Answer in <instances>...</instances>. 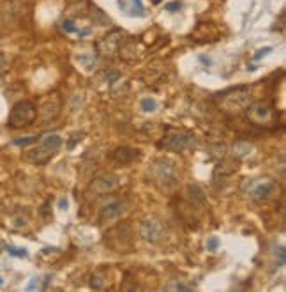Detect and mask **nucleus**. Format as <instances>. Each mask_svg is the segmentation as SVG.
Instances as JSON below:
<instances>
[{
  "mask_svg": "<svg viewBox=\"0 0 286 292\" xmlns=\"http://www.w3.org/2000/svg\"><path fill=\"white\" fill-rule=\"evenodd\" d=\"M39 140L41 142L37 143L36 147L25 151L23 160L27 161V163H32V165L48 163L62 145V136L57 135V133H50V135L43 136V138H39Z\"/></svg>",
  "mask_w": 286,
  "mask_h": 292,
  "instance_id": "1",
  "label": "nucleus"
},
{
  "mask_svg": "<svg viewBox=\"0 0 286 292\" xmlns=\"http://www.w3.org/2000/svg\"><path fill=\"white\" fill-rule=\"evenodd\" d=\"M251 89L249 87H235L219 94L217 103L226 113H240L251 105Z\"/></svg>",
  "mask_w": 286,
  "mask_h": 292,
  "instance_id": "2",
  "label": "nucleus"
},
{
  "mask_svg": "<svg viewBox=\"0 0 286 292\" xmlns=\"http://www.w3.org/2000/svg\"><path fill=\"white\" fill-rule=\"evenodd\" d=\"M37 117V108L32 101H18L13 106L9 113V119L7 124L13 129H20V128H27L36 121Z\"/></svg>",
  "mask_w": 286,
  "mask_h": 292,
  "instance_id": "3",
  "label": "nucleus"
},
{
  "mask_svg": "<svg viewBox=\"0 0 286 292\" xmlns=\"http://www.w3.org/2000/svg\"><path fill=\"white\" fill-rule=\"evenodd\" d=\"M106 245L117 253H128L133 248L131 245V228L128 223H122L118 227L106 232Z\"/></svg>",
  "mask_w": 286,
  "mask_h": 292,
  "instance_id": "4",
  "label": "nucleus"
},
{
  "mask_svg": "<svg viewBox=\"0 0 286 292\" xmlns=\"http://www.w3.org/2000/svg\"><path fill=\"white\" fill-rule=\"evenodd\" d=\"M140 236L145 239L147 243H161L166 238V225L163 223L159 218H147L142 221V227H140Z\"/></svg>",
  "mask_w": 286,
  "mask_h": 292,
  "instance_id": "5",
  "label": "nucleus"
},
{
  "mask_svg": "<svg viewBox=\"0 0 286 292\" xmlns=\"http://www.w3.org/2000/svg\"><path fill=\"white\" fill-rule=\"evenodd\" d=\"M195 145V136L184 131H170L163 140V147L170 153H184Z\"/></svg>",
  "mask_w": 286,
  "mask_h": 292,
  "instance_id": "6",
  "label": "nucleus"
},
{
  "mask_svg": "<svg viewBox=\"0 0 286 292\" xmlns=\"http://www.w3.org/2000/svg\"><path fill=\"white\" fill-rule=\"evenodd\" d=\"M128 39V36H125V32L122 31H111L110 34L105 36V38L101 39L96 46H98V51L103 55V57H115V55L118 53V50H120L122 43Z\"/></svg>",
  "mask_w": 286,
  "mask_h": 292,
  "instance_id": "7",
  "label": "nucleus"
},
{
  "mask_svg": "<svg viewBox=\"0 0 286 292\" xmlns=\"http://www.w3.org/2000/svg\"><path fill=\"white\" fill-rule=\"evenodd\" d=\"M247 117L255 126H269L274 121V112L267 103L256 101L247 106Z\"/></svg>",
  "mask_w": 286,
  "mask_h": 292,
  "instance_id": "8",
  "label": "nucleus"
},
{
  "mask_svg": "<svg viewBox=\"0 0 286 292\" xmlns=\"http://www.w3.org/2000/svg\"><path fill=\"white\" fill-rule=\"evenodd\" d=\"M117 188H118V177L111 172L99 173V176L90 183V191L94 195H98V197L111 193V191H115Z\"/></svg>",
  "mask_w": 286,
  "mask_h": 292,
  "instance_id": "9",
  "label": "nucleus"
},
{
  "mask_svg": "<svg viewBox=\"0 0 286 292\" xmlns=\"http://www.w3.org/2000/svg\"><path fill=\"white\" fill-rule=\"evenodd\" d=\"M140 158H142V151L133 149V147H117V149L110 154V161H113L118 167L131 165L135 163V161H138Z\"/></svg>",
  "mask_w": 286,
  "mask_h": 292,
  "instance_id": "10",
  "label": "nucleus"
},
{
  "mask_svg": "<svg viewBox=\"0 0 286 292\" xmlns=\"http://www.w3.org/2000/svg\"><path fill=\"white\" fill-rule=\"evenodd\" d=\"M152 173H154L155 181H165L168 184L175 183V167L168 160H155L152 165Z\"/></svg>",
  "mask_w": 286,
  "mask_h": 292,
  "instance_id": "11",
  "label": "nucleus"
},
{
  "mask_svg": "<svg viewBox=\"0 0 286 292\" xmlns=\"http://www.w3.org/2000/svg\"><path fill=\"white\" fill-rule=\"evenodd\" d=\"M125 211V204L124 202H111V204L105 206L101 211H99V223H111V221L118 220V218L124 214Z\"/></svg>",
  "mask_w": 286,
  "mask_h": 292,
  "instance_id": "12",
  "label": "nucleus"
},
{
  "mask_svg": "<svg viewBox=\"0 0 286 292\" xmlns=\"http://www.w3.org/2000/svg\"><path fill=\"white\" fill-rule=\"evenodd\" d=\"M58 113H60V99H58L57 96L48 98L39 108V117L44 121V123L55 121L58 117Z\"/></svg>",
  "mask_w": 286,
  "mask_h": 292,
  "instance_id": "13",
  "label": "nucleus"
},
{
  "mask_svg": "<svg viewBox=\"0 0 286 292\" xmlns=\"http://www.w3.org/2000/svg\"><path fill=\"white\" fill-rule=\"evenodd\" d=\"M276 188V183L274 181H263V183H256L255 188L251 190V198L256 202L267 200V198L272 195V190Z\"/></svg>",
  "mask_w": 286,
  "mask_h": 292,
  "instance_id": "14",
  "label": "nucleus"
},
{
  "mask_svg": "<svg viewBox=\"0 0 286 292\" xmlns=\"http://www.w3.org/2000/svg\"><path fill=\"white\" fill-rule=\"evenodd\" d=\"M239 170V160L237 158H223L214 168V176H232Z\"/></svg>",
  "mask_w": 286,
  "mask_h": 292,
  "instance_id": "15",
  "label": "nucleus"
},
{
  "mask_svg": "<svg viewBox=\"0 0 286 292\" xmlns=\"http://www.w3.org/2000/svg\"><path fill=\"white\" fill-rule=\"evenodd\" d=\"M185 198L196 208H202L205 204V193L200 186H187L185 188Z\"/></svg>",
  "mask_w": 286,
  "mask_h": 292,
  "instance_id": "16",
  "label": "nucleus"
},
{
  "mask_svg": "<svg viewBox=\"0 0 286 292\" xmlns=\"http://www.w3.org/2000/svg\"><path fill=\"white\" fill-rule=\"evenodd\" d=\"M251 153H252V145L249 142L240 140V142H237L235 145H233V156H235L237 160H242V158L249 156Z\"/></svg>",
  "mask_w": 286,
  "mask_h": 292,
  "instance_id": "17",
  "label": "nucleus"
},
{
  "mask_svg": "<svg viewBox=\"0 0 286 292\" xmlns=\"http://www.w3.org/2000/svg\"><path fill=\"white\" fill-rule=\"evenodd\" d=\"M106 278L101 275V273H94L92 275V278H90V287L92 289H96V290H101V289H105L106 287Z\"/></svg>",
  "mask_w": 286,
  "mask_h": 292,
  "instance_id": "18",
  "label": "nucleus"
},
{
  "mask_svg": "<svg viewBox=\"0 0 286 292\" xmlns=\"http://www.w3.org/2000/svg\"><path fill=\"white\" fill-rule=\"evenodd\" d=\"M140 108H142L143 112H154V110L157 108V103H155L154 98H143L142 101H140Z\"/></svg>",
  "mask_w": 286,
  "mask_h": 292,
  "instance_id": "19",
  "label": "nucleus"
},
{
  "mask_svg": "<svg viewBox=\"0 0 286 292\" xmlns=\"http://www.w3.org/2000/svg\"><path fill=\"white\" fill-rule=\"evenodd\" d=\"M165 289H166V290H182V292H189V290H193V287L184 285V283H180V282H172V283H168V285H166Z\"/></svg>",
  "mask_w": 286,
  "mask_h": 292,
  "instance_id": "20",
  "label": "nucleus"
},
{
  "mask_svg": "<svg viewBox=\"0 0 286 292\" xmlns=\"http://www.w3.org/2000/svg\"><path fill=\"white\" fill-rule=\"evenodd\" d=\"M41 136H23V138H16L13 140L14 145H28V143H36L39 142Z\"/></svg>",
  "mask_w": 286,
  "mask_h": 292,
  "instance_id": "21",
  "label": "nucleus"
},
{
  "mask_svg": "<svg viewBox=\"0 0 286 292\" xmlns=\"http://www.w3.org/2000/svg\"><path fill=\"white\" fill-rule=\"evenodd\" d=\"M7 251H9V255H13V257H27V250L23 248H14V246H7Z\"/></svg>",
  "mask_w": 286,
  "mask_h": 292,
  "instance_id": "22",
  "label": "nucleus"
},
{
  "mask_svg": "<svg viewBox=\"0 0 286 292\" xmlns=\"http://www.w3.org/2000/svg\"><path fill=\"white\" fill-rule=\"evenodd\" d=\"M180 7H182V2H180V0H175V2L166 4V6H165V9L168 11V13H177V11H179Z\"/></svg>",
  "mask_w": 286,
  "mask_h": 292,
  "instance_id": "23",
  "label": "nucleus"
},
{
  "mask_svg": "<svg viewBox=\"0 0 286 292\" xmlns=\"http://www.w3.org/2000/svg\"><path fill=\"white\" fill-rule=\"evenodd\" d=\"M62 31L69 32V34H73V32H78L76 27H74V23H73L71 20H64V21H62Z\"/></svg>",
  "mask_w": 286,
  "mask_h": 292,
  "instance_id": "24",
  "label": "nucleus"
},
{
  "mask_svg": "<svg viewBox=\"0 0 286 292\" xmlns=\"http://www.w3.org/2000/svg\"><path fill=\"white\" fill-rule=\"evenodd\" d=\"M219 248V239L217 238H210L209 243H207V250L209 251H215Z\"/></svg>",
  "mask_w": 286,
  "mask_h": 292,
  "instance_id": "25",
  "label": "nucleus"
},
{
  "mask_svg": "<svg viewBox=\"0 0 286 292\" xmlns=\"http://www.w3.org/2000/svg\"><path fill=\"white\" fill-rule=\"evenodd\" d=\"M269 51H272V46H267V48H262V50H258L256 51V55H255V61H260V59L263 57V55H267Z\"/></svg>",
  "mask_w": 286,
  "mask_h": 292,
  "instance_id": "26",
  "label": "nucleus"
},
{
  "mask_svg": "<svg viewBox=\"0 0 286 292\" xmlns=\"http://www.w3.org/2000/svg\"><path fill=\"white\" fill-rule=\"evenodd\" d=\"M32 289H39V278H34L30 283L27 285V290H32Z\"/></svg>",
  "mask_w": 286,
  "mask_h": 292,
  "instance_id": "27",
  "label": "nucleus"
},
{
  "mask_svg": "<svg viewBox=\"0 0 286 292\" xmlns=\"http://www.w3.org/2000/svg\"><path fill=\"white\" fill-rule=\"evenodd\" d=\"M68 204H69V202H68V198H66V197H62L60 200H58V209L66 211V209H68Z\"/></svg>",
  "mask_w": 286,
  "mask_h": 292,
  "instance_id": "28",
  "label": "nucleus"
},
{
  "mask_svg": "<svg viewBox=\"0 0 286 292\" xmlns=\"http://www.w3.org/2000/svg\"><path fill=\"white\" fill-rule=\"evenodd\" d=\"M6 64H7V59H6V55H4V53H0V71H2V69L6 68Z\"/></svg>",
  "mask_w": 286,
  "mask_h": 292,
  "instance_id": "29",
  "label": "nucleus"
},
{
  "mask_svg": "<svg viewBox=\"0 0 286 292\" xmlns=\"http://www.w3.org/2000/svg\"><path fill=\"white\" fill-rule=\"evenodd\" d=\"M14 221H16V223H14L16 227H25V225H27V220H21V218H16Z\"/></svg>",
  "mask_w": 286,
  "mask_h": 292,
  "instance_id": "30",
  "label": "nucleus"
},
{
  "mask_svg": "<svg viewBox=\"0 0 286 292\" xmlns=\"http://www.w3.org/2000/svg\"><path fill=\"white\" fill-rule=\"evenodd\" d=\"M152 2H154V4H157V2H159V0H152Z\"/></svg>",
  "mask_w": 286,
  "mask_h": 292,
  "instance_id": "31",
  "label": "nucleus"
},
{
  "mask_svg": "<svg viewBox=\"0 0 286 292\" xmlns=\"http://www.w3.org/2000/svg\"><path fill=\"white\" fill-rule=\"evenodd\" d=\"M0 285H2V278H0Z\"/></svg>",
  "mask_w": 286,
  "mask_h": 292,
  "instance_id": "32",
  "label": "nucleus"
}]
</instances>
